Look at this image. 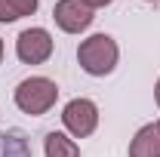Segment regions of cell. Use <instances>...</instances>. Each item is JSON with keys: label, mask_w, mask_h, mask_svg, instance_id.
<instances>
[{"label": "cell", "mask_w": 160, "mask_h": 157, "mask_svg": "<svg viewBox=\"0 0 160 157\" xmlns=\"http://www.w3.org/2000/svg\"><path fill=\"white\" fill-rule=\"evenodd\" d=\"M62 123H65V129L74 139L92 136L96 126H99V108H96V102H89V99H71L65 105V111H62Z\"/></svg>", "instance_id": "3957f363"}, {"label": "cell", "mask_w": 160, "mask_h": 157, "mask_svg": "<svg viewBox=\"0 0 160 157\" xmlns=\"http://www.w3.org/2000/svg\"><path fill=\"white\" fill-rule=\"evenodd\" d=\"M43 151H46V157H80V145L71 136L52 129V133H46V139H43Z\"/></svg>", "instance_id": "52a82bcc"}, {"label": "cell", "mask_w": 160, "mask_h": 157, "mask_svg": "<svg viewBox=\"0 0 160 157\" xmlns=\"http://www.w3.org/2000/svg\"><path fill=\"white\" fill-rule=\"evenodd\" d=\"M37 3L40 0H0V22L6 25V22L34 16V13H37Z\"/></svg>", "instance_id": "ba28073f"}, {"label": "cell", "mask_w": 160, "mask_h": 157, "mask_svg": "<svg viewBox=\"0 0 160 157\" xmlns=\"http://www.w3.org/2000/svg\"><path fill=\"white\" fill-rule=\"evenodd\" d=\"M0 62H3V40H0Z\"/></svg>", "instance_id": "8fae6325"}, {"label": "cell", "mask_w": 160, "mask_h": 157, "mask_svg": "<svg viewBox=\"0 0 160 157\" xmlns=\"http://www.w3.org/2000/svg\"><path fill=\"white\" fill-rule=\"evenodd\" d=\"M52 19H56V25L65 34H80V31H86L92 25L96 16H92V9L83 0H59L52 6Z\"/></svg>", "instance_id": "5b68a950"}, {"label": "cell", "mask_w": 160, "mask_h": 157, "mask_svg": "<svg viewBox=\"0 0 160 157\" xmlns=\"http://www.w3.org/2000/svg\"><path fill=\"white\" fill-rule=\"evenodd\" d=\"M16 56L25 65H43L52 56V37L46 28H25L16 37Z\"/></svg>", "instance_id": "277c9868"}, {"label": "cell", "mask_w": 160, "mask_h": 157, "mask_svg": "<svg viewBox=\"0 0 160 157\" xmlns=\"http://www.w3.org/2000/svg\"><path fill=\"white\" fill-rule=\"evenodd\" d=\"M148 3H157V0H148Z\"/></svg>", "instance_id": "7c38bea8"}, {"label": "cell", "mask_w": 160, "mask_h": 157, "mask_svg": "<svg viewBox=\"0 0 160 157\" xmlns=\"http://www.w3.org/2000/svg\"><path fill=\"white\" fill-rule=\"evenodd\" d=\"M89 9H102V6H108V3H114V0H83Z\"/></svg>", "instance_id": "9c48e42d"}, {"label": "cell", "mask_w": 160, "mask_h": 157, "mask_svg": "<svg viewBox=\"0 0 160 157\" xmlns=\"http://www.w3.org/2000/svg\"><path fill=\"white\" fill-rule=\"evenodd\" d=\"M129 157H160V129L157 123L142 126L129 142Z\"/></svg>", "instance_id": "8992f818"}, {"label": "cell", "mask_w": 160, "mask_h": 157, "mask_svg": "<svg viewBox=\"0 0 160 157\" xmlns=\"http://www.w3.org/2000/svg\"><path fill=\"white\" fill-rule=\"evenodd\" d=\"M157 129H160V123H157Z\"/></svg>", "instance_id": "4fadbf2b"}, {"label": "cell", "mask_w": 160, "mask_h": 157, "mask_svg": "<svg viewBox=\"0 0 160 157\" xmlns=\"http://www.w3.org/2000/svg\"><path fill=\"white\" fill-rule=\"evenodd\" d=\"M154 99H157V105H160V80H157V86H154Z\"/></svg>", "instance_id": "30bf717a"}, {"label": "cell", "mask_w": 160, "mask_h": 157, "mask_svg": "<svg viewBox=\"0 0 160 157\" xmlns=\"http://www.w3.org/2000/svg\"><path fill=\"white\" fill-rule=\"evenodd\" d=\"M117 56H120V49L114 43V37H108V34H92V37L83 40L77 49V62L89 77L111 74L117 68Z\"/></svg>", "instance_id": "6da1fadb"}, {"label": "cell", "mask_w": 160, "mask_h": 157, "mask_svg": "<svg viewBox=\"0 0 160 157\" xmlns=\"http://www.w3.org/2000/svg\"><path fill=\"white\" fill-rule=\"evenodd\" d=\"M56 99H59V86L49 77H28L16 86V105H19V111L31 114V117L46 114L56 105Z\"/></svg>", "instance_id": "7a4b0ae2"}]
</instances>
